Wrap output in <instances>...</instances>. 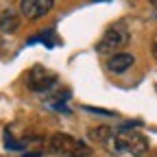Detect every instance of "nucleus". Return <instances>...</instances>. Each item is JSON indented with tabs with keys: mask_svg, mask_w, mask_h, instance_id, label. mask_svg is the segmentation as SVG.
I'll list each match as a JSON object with an SVG mask.
<instances>
[{
	"mask_svg": "<svg viewBox=\"0 0 157 157\" xmlns=\"http://www.w3.org/2000/svg\"><path fill=\"white\" fill-rule=\"evenodd\" d=\"M129 44V31H127V26H122V24H113V26H109L107 31H105V35L101 37V42H98V52L101 55H107V57H113V55H118L124 46Z\"/></svg>",
	"mask_w": 157,
	"mask_h": 157,
	"instance_id": "2",
	"label": "nucleus"
},
{
	"mask_svg": "<svg viewBox=\"0 0 157 157\" xmlns=\"http://www.w3.org/2000/svg\"><path fill=\"white\" fill-rule=\"evenodd\" d=\"M90 137L96 142V144H101L107 153L111 155H120L124 153L122 148V142H120V133H118V129H109V127H96L90 131Z\"/></svg>",
	"mask_w": 157,
	"mask_h": 157,
	"instance_id": "3",
	"label": "nucleus"
},
{
	"mask_svg": "<svg viewBox=\"0 0 157 157\" xmlns=\"http://www.w3.org/2000/svg\"><path fill=\"white\" fill-rule=\"evenodd\" d=\"M151 50H153V57L157 59V35L153 37V46H151Z\"/></svg>",
	"mask_w": 157,
	"mask_h": 157,
	"instance_id": "9",
	"label": "nucleus"
},
{
	"mask_svg": "<svg viewBox=\"0 0 157 157\" xmlns=\"http://www.w3.org/2000/svg\"><path fill=\"white\" fill-rule=\"evenodd\" d=\"M90 2H109V0H90Z\"/></svg>",
	"mask_w": 157,
	"mask_h": 157,
	"instance_id": "11",
	"label": "nucleus"
},
{
	"mask_svg": "<svg viewBox=\"0 0 157 157\" xmlns=\"http://www.w3.org/2000/svg\"><path fill=\"white\" fill-rule=\"evenodd\" d=\"M55 7V0H22L20 2V11L26 20H39L50 13Z\"/></svg>",
	"mask_w": 157,
	"mask_h": 157,
	"instance_id": "6",
	"label": "nucleus"
},
{
	"mask_svg": "<svg viewBox=\"0 0 157 157\" xmlns=\"http://www.w3.org/2000/svg\"><path fill=\"white\" fill-rule=\"evenodd\" d=\"M148 2H151V5H153V7L157 9V0H148Z\"/></svg>",
	"mask_w": 157,
	"mask_h": 157,
	"instance_id": "10",
	"label": "nucleus"
},
{
	"mask_svg": "<svg viewBox=\"0 0 157 157\" xmlns=\"http://www.w3.org/2000/svg\"><path fill=\"white\" fill-rule=\"evenodd\" d=\"M155 157H157V155H155Z\"/></svg>",
	"mask_w": 157,
	"mask_h": 157,
	"instance_id": "13",
	"label": "nucleus"
},
{
	"mask_svg": "<svg viewBox=\"0 0 157 157\" xmlns=\"http://www.w3.org/2000/svg\"><path fill=\"white\" fill-rule=\"evenodd\" d=\"M120 133V142H122V148L135 157H142L148 153V140L140 133V131H124V129H118Z\"/></svg>",
	"mask_w": 157,
	"mask_h": 157,
	"instance_id": "5",
	"label": "nucleus"
},
{
	"mask_svg": "<svg viewBox=\"0 0 157 157\" xmlns=\"http://www.w3.org/2000/svg\"><path fill=\"white\" fill-rule=\"evenodd\" d=\"M48 151L59 157H90L92 148L83 140H78L68 133H55L48 140Z\"/></svg>",
	"mask_w": 157,
	"mask_h": 157,
	"instance_id": "1",
	"label": "nucleus"
},
{
	"mask_svg": "<svg viewBox=\"0 0 157 157\" xmlns=\"http://www.w3.org/2000/svg\"><path fill=\"white\" fill-rule=\"evenodd\" d=\"M133 61H135L133 55H129V52H118V55H113V57L107 59L105 66H107V70L113 72V74H122V72H127V70L133 66Z\"/></svg>",
	"mask_w": 157,
	"mask_h": 157,
	"instance_id": "7",
	"label": "nucleus"
},
{
	"mask_svg": "<svg viewBox=\"0 0 157 157\" xmlns=\"http://www.w3.org/2000/svg\"><path fill=\"white\" fill-rule=\"evenodd\" d=\"M55 83H57L55 74L48 72V70L42 68V66L31 68V72L26 74V85H29V90H33V92H37V94H44V92L52 90Z\"/></svg>",
	"mask_w": 157,
	"mask_h": 157,
	"instance_id": "4",
	"label": "nucleus"
},
{
	"mask_svg": "<svg viewBox=\"0 0 157 157\" xmlns=\"http://www.w3.org/2000/svg\"><path fill=\"white\" fill-rule=\"evenodd\" d=\"M24 157H39V153H33V155H24Z\"/></svg>",
	"mask_w": 157,
	"mask_h": 157,
	"instance_id": "12",
	"label": "nucleus"
},
{
	"mask_svg": "<svg viewBox=\"0 0 157 157\" xmlns=\"http://www.w3.org/2000/svg\"><path fill=\"white\" fill-rule=\"evenodd\" d=\"M20 26V15L13 9H2L0 11V31L2 33H13Z\"/></svg>",
	"mask_w": 157,
	"mask_h": 157,
	"instance_id": "8",
	"label": "nucleus"
}]
</instances>
